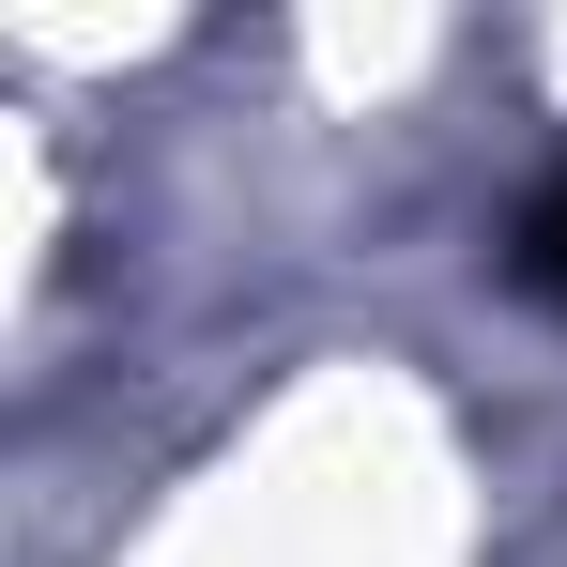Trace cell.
<instances>
[{
  "instance_id": "obj_1",
  "label": "cell",
  "mask_w": 567,
  "mask_h": 567,
  "mask_svg": "<svg viewBox=\"0 0 567 567\" xmlns=\"http://www.w3.org/2000/svg\"><path fill=\"white\" fill-rule=\"evenodd\" d=\"M553 277H567V215H553Z\"/></svg>"
}]
</instances>
